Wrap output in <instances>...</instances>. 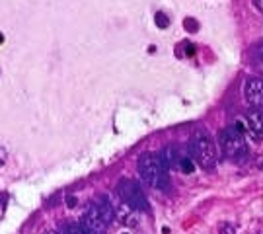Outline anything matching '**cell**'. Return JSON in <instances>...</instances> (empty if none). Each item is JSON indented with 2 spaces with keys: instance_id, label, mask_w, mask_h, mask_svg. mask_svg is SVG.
<instances>
[{
  "instance_id": "obj_3",
  "label": "cell",
  "mask_w": 263,
  "mask_h": 234,
  "mask_svg": "<svg viewBox=\"0 0 263 234\" xmlns=\"http://www.w3.org/2000/svg\"><path fill=\"white\" fill-rule=\"evenodd\" d=\"M218 145H220V149H222V152H224L226 156L236 160V162H240V160H244L248 156L246 135L238 131L234 125L220 131V135H218Z\"/></svg>"
},
{
  "instance_id": "obj_2",
  "label": "cell",
  "mask_w": 263,
  "mask_h": 234,
  "mask_svg": "<svg viewBox=\"0 0 263 234\" xmlns=\"http://www.w3.org/2000/svg\"><path fill=\"white\" fill-rule=\"evenodd\" d=\"M189 150H191V158L195 160L201 168L211 170L216 166L218 150H216L213 137L207 131H197L193 135V139L189 142Z\"/></svg>"
},
{
  "instance_id": "obj_4",
  "label": "cell",
  "mask_w": 263,
  "mask_h": 234,
  "mask_svg": "<svg viewBox=\"0 0 263 234\" xmlns=\"http://www.w3.org/2000/svg\"><path fill=\"white\" fill-rule=\"evenodd\" d=\"M117 195L121 199V203L129 205L135 211H148V201L142 193L139 184H135L133 179H119L117 184Z\"/></svg>"
},
{
  "instance_id": "obj_13",
  "label": "cell",
  "mask_w": 263,
  "mask_h": 234,
  "mask_svg": "<svg viewBox=\"0 0 263 234\" xmlns=\"http://www.w3.org/2000/svg\"><path fill=\"white\" fill-rule=\"evenodd\" d=\"M154 22H156V26L160 29H166L170 26V18L164 14V12H156V16H154Z\"/></svg>"
},
{
  "instance_id": "obj_10",
  "label": "cell",
  "mask_w": 263,
  "mask_h": 234,
  "mask_svg": "<svg viewBox=\"0 0 263 234\" xmlns=\"http://www.w3.org/2000/svg\"><path fill=\"white\" fill-rule=\"evenodd\" d=\"M178 168L181 170L183 174H193V170H195V160L191 158V156H181Z\"/></svg>"
},
{
  "instance_id": "obj_11",
  "label": "cell",
  "mask_w": 263,
  "mask_h": 234,
  "mask_svg": "<svg viewBox=\"0 0 263 234\" xmlns=\"http://www.w3.org/2000/svg\"><path fill=\"white\" fill-rule=\"evenodd\" d=\"M61 234H84L80 223H65L61 226Z\"/></svg>"
},
{
  "instance_id": "obj_8",
  "label": "cell",
  "mask_w": 263,
  "mask_h": 234,
  "mask_svg": "<svg viewBox=\"0 0 263 234\" xmlns=\"http://www.w3.org/2000/svg\"><path fill=\"white\" fill-rule=\"evenodd\" d=\"M96 205H98V209H100V213H102V217H104V221L107 223V225H111L113 219H115V207H113L111 199L107 195H100L98 197V201H96Z\"/></svg>"
},
{
  "instance_id": "obj_14",
  "label": "cell",
  "mask_w": 263,
  "mask_h": 234,
  "mask_svg": "<svg viewBox=\"0 0 263 234\" xmlns=\"http://www.w3.org/2000/svg\"><path fill=\"white\" fill-rule=\"evenodd\" d=\"M183 26H185V29L187 31H191V33H197L199 31V22L193 18H185L183 20Z\"/></svg>"
},
{
  "instance_id": "obj_1",
  "label": "cell",
  "mask_w": 263,
  "mask_h": 234,
  "mask_svg": "<svg viewBox=\"0 0 263 234\" xmlns=\"http://www.w3.org/2000/svg\"><path fill=\"white\" fill-rule=\"evenodd\" d=\"M137 168H139L141 179L146 186L154 187V189H166L170 186L168 168L164 166V162L156 154H151V152L142 154L141 158H139Z\"/></svg>"
},
{
  "instance_id": "obj_18",
  "label": "cell",
  "mask_w": 263,
  "mask_h": 234,
  "mask_svg": "<svg viewBox=\"0 0 263 234\" xmlns=\"http://www.w3.org/2000/svg\"><path fill=\"white\" fill-rule=\"evenodd\" d=\"M185 53H187V55H193V53H195V47L191 45V43H187V45H185Z\"/></svg>"
},
{
  "instance_id": "obj_7",
  "label": "cell",
  "mask_w": 263,
  "mask_h": 234,
  "mask_svg": "<svg viewBox=\"0 0 263 234\" xmlns=\"http://www.w3.org/2000/svg\"><path fill=\"white\" fill-rule=\"evenodd\" d=\"M246 125H248V133L254 137L255 140L263 139V113L255 107L246 113Z\"/></svg>"
},
{
  "instance_id": "obj_20",
  "label": "cell",
  "mask_w": 263,
  "mask_h": 234,
  "mask_svg": "<svg viewBox=\"0 0 263 234\" xmlns=\"http://www.w3.org/2000/svg\"><path fill=\"white\" fill-rule=\"evenodd\" d=\"M257 168H263V154L261 156H257Z\"/></svg>"
},
{
  "instance_id": "obj_22",
  "label": "cell",
  "mask_w": 263,
  "mask_h": 234,
  "mask_svg": "<svg viewBox=\"0 0 263 234\" xmlns=\"http://www.w3.org/2000/svg\"><path fill=\"white\" fill-rule=\"evenodd\" d=\"M45 234H61V232H53V230H49V232H45Z\"/></svg>"
},
{
  "instance_id": "obj_16",
  "label": "cell",
  "mask_w": 263,
  "mask_h": 234,
  "mask_svg": "<svg viewBox=\"0 0 263 234\" xmlns=\"http://www.w3.org/2000/svg\"><path fill=\"white\" fill-rule=\"evenodd\" d=\"M6 160H8V150L0 147V166H4V164H6Z\"/></svg>"
},
{
  "instance_id": "obj_15",
  "label": "cell",
  "mask_w": 263,
  "mask_h": 234,
  "mask_svg": "<svg viewBox=\"0 0 263 234\" xmlns=\"http://www.w3.org/2000/svg\"><path fill=\"white\" fill-rule=\"evenodd\" d=\"M218 234H236V226L230 223H222L218 226Z\"/></svg>"
},
{
  "instance_id": "obj_21",
  "label": "cell",
  "mask_w": 263,
  "mask_h": 234,
  "mask_svg": "<svg viewBox=\"0 0 263 234\" xmlns=\"http://www.w3.org/2000/svg\"><path fill=\"white\" fill-rule=\"evenodd\" d=\"M252 234H263V228H257V230H254Z\"/></svg>"
},
{
  "instance_id": "obj_5",
  "label": "cell",
  "mask_w": 263,
  "mask_h": 234,
  "mask_svg": "<svg viewBox=\"0 0 263 234\" xmlns=\"http://www.w3.org/2000/svg\"><path fill=\"white\" fill-rule=\"evenodd\" d=\"M80 226H82L84 234H105L107 232V223L104 221V217H102V213H100V209H98V205H96V201L88 205L86 213L82 215V219H80Z\"/></svg>"
},
{
  "instance_id": "obj_6",
  "label": "cell",
  "mask_w": 263,
  "mask_h": 234,
  "mask_svg": "<svg viewBox=\"0 0 263 234\" xmlns=\"http://www.w3.org/2000/svg\"><path fill=\"white\" fill-rule=\"evenodd\" d=\"M244 98L250 105H254V107H263V78H257V76L246 78Z\"/></svg>"
},
{
  "instance_id": "obj_17",
  "label": "cell",
  "mask_w": 263,
  "mask_h": 234,
  "mask_svg": "<svg viewBox=\"0 0 263 234\" xmlns=\"http://www.w3.org/2000/svg\"><path fill=\"white\" fill-rule=\"evenodd\" d=\"M66 205L68 207H76V197H66Z\"/></svg>"
},
{
  "instance_id": "obj_12",
  "label": "cell",
  "mask_w": 263,
  "mask_h": 234,
  "mask_svg": "<svg viewBox=\"0 0 263 234\" xmlns=\"http://www.w3.org/2000/svg\"><path fill=\"white\" fill-rule=\"evenodd\" d=\"M252 59H254V65L263 70V43L254 47V51H252Z\"/></svg>"
},
{
  "instance_id": "obj_23",
  "label": "cell",
  "mask_w": 263,
  "mask_h": 234,
  "mask_svg": "<svg viewBox=\"0 0 263 234\" xmlns=\"http://www.w3.org/2000/svg\"><path fill=\"white\" fill-rule=\"evenodd\" d=\"M2 41H4V35H2V33H0V43H2Z\"/></svg>"
},
{
  "instance_id": "obj_9",
  "label": "cell",
  "mask_w": 263,
  "mask_h": 234,
  "mask_svg": "<svg viewBox=\"0 0 263 234\" xmlns=\"http://www.w3.org/2000/svg\"><path fill=\"white\" fill-rule=\"evenodd\" d=\"M179 158H181V154L178 152L176 147H166V149L160 152V160L164 162V166L168 170H174L179 166Z\"/></svg>"
},
{
  "instance_id": "obj_19",
  "label": "cell",
  "mask_w": 263,
  "mask_h": 234,
  "mask_svg": "<svg viewBox=\"0 0 263 234\" xmlns=\"http://www.w3.org/2000/svg\"><path fill=\"white\" fill-rule=\"evenodd\" d=\"M254 4H255V8H257L263 14V0H254Z\"/></svg>"
}]
</instances>
